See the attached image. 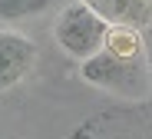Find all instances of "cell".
Wrapping results in <instances>:
<instances>
[{"mask_svg": "<svg viewBox=\"0 0 152 139\" xmlns=\"http://www.w3.org/2000/svg\"><path fill=\"white\" fill-rule=\"evenodd\" d=\"M83 83L122 103H145L152 96V53L136 26H113L106 43L80 63Z\"/></svg>", "mask_w": 152, "mask_h": 139, "instance_id": "obj_1", "label": "cell"}, {"mask_svg": "<svg viewBox=\"0 0 152 139\" xmlns=\"http://www.w3.org/2000/svg\"><path fill=\"white\" fill-rule=\"evenodd\" d=\"M113 26L99 17L93 7H86L83 0H69L66 7H60V17L53 23V40L60 43V50L73 60H89L93 53L106 43Z\"/></svg>", "mask_w": 152, "mask_h": 139, "instance_id": "obj_2", "label": "cell"}, {"mask_svg": "<svg viewBox=\"0 0 152 139\" xmlns=\"http://www.w3.org/2000/svg\"><path fill=\"white\" fill-rule=\"evenodd\" d=\"M37 63V43L20 30H0V93L27 76Z\"/></svg>", "mask_w": 152, "mask_h": 139, "instance_id": "obj_3", "label": "cell"}, {"mask_svg": "<svg viewBox=\"0 0 152 139\" xmlns=\"http://www.w3.org/2000/svg\"><path fill=\"white\" fill-rule=\"evenodd\" d=\"M109 26H136L145 30L152 23V0H83Z\"/></svg>", "mask_w": 152, "mask_h": 139, "instance_id": "obj_4", "label": "cell"}, {"mask_svg": "<svg viewBox=\"0 0 152 139\" xmlns=\"http://www.w3.org/2000/svg\"><path fill=\"white\" fill-rule=\"evenodd\" d=\"M69 0H0V20H23V17H37L53 7H66Z\"/></svg>", "mask_w": 152, "mask_h": 139, "instance_id": "obj_5", "label": "cell"}, {"mask_svg": "<svg viewBox=\"0 0 152 139\" xmlns=\"http://www.w3.org/2000/svg\"><path fill=\"white\" fill-rule=\"evenodd\" d=\"M142 33H145V43H149V53H152V23L145 26V30H142Z\"/></svg>", "mask_w": 152, "mask_h": 139, "instance_id": "obj_6", "label": "cell"}]
</instances>
